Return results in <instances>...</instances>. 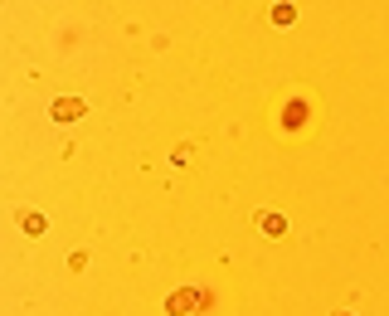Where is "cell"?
<instances>
[{"label": "cell", "instance_id": "cell-2", "mask_svg": "<svg viewBox=\"0 0 389 316\" xmlns=\"http://www.w3.org/2000/svg\"><path fill=\"white\" fill-rule=\"evenodd\" d=\"M83 112H88L83 98H59V103H54V122H78Z\"/></svg>", "mask_w": 389, "mask_h": 316}, {"label": "cell", "instance_id": "cell-5", "mask_svg": "<svg viewBox=\"0 0 389 316\" xmlns=\"http://www.w3.org/2000/svg\"><path fill=\"white\" fill-rule=\"evenodd\" d=\"M273 20H278V24H292V20H297V10H292V5H278V10H273Z\"/></svg>", "mask_w": 389, "mask_h": 316}, {"label": "cell", "instance_id": "cell-6", "mask_svg": "<svg viewBox=\"0 0 389 316\" xmlns=\"http://www.w3.org/2000/svg\"><path fill=\"white\" fill-rule=\"evenodd\" d=\"M331 316H355V312H331Z\"/></svg>", "mask_w": 389, "mask_h": 316}, {"label": "cell", "instance_id": "cell-3", "mask_svg": "<svg viewBox=\"0 0 389 316\" xmlns=\"http://www.w3.org/2000/svg\"><path fill=\"white\" fill-rule=\"evenodd\" d=\"M258 229H263L268 238H283V234H288V219L273 214V210H263V214H258Z\"/></svg>", "mask_w": 389, "mask_h": 316}, {"label": "cell", "instance_id": "cell-1", "mask_svg": "<svg viewBox=\"0 0 389 316\" xmlns=\"http://www.w3.org/2000/svg\"><path fill=\"white\" fill-rule=\"evenodd\" d=\"M199 307H204V297H199L194 287H181V292L166 297V312H171V316H194Z\"/></svg>", "mask_w": 389, "mask_h": 316}, {"label": "cell", "instance_id": "cell-4", "mask_svg": "<svg viewBox=\"0 0 389 316\" xmlns=\"http://www.w3.org/2000/svg\"><path fill=\"white\" fill-rule=\"evenodd\" d=\"M20 229H24V234H34V238H39V234H44V229H49V219H44V214H39V210H20Z\"/></svg>", "mask_w": 389, "mask_h": 316}]
</instances>
